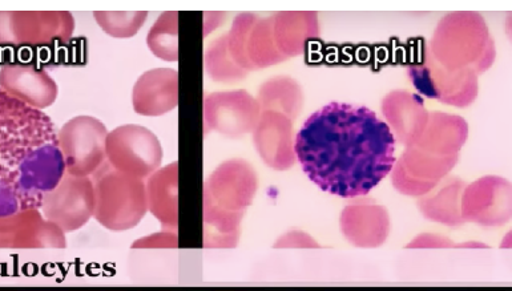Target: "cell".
I'll use <instances>...</instances> for the list:
<instances>
[{
  "instance_id": "obj_3",
  "label": "cell",
  "mask_w": 512,
  "mask_h": 291,
  "mask_svg": "<svg viewBox=\"0 0 512 291\" xmlns=\"http://www.w3.org/2000/svg\"><path fill=\"white\" fill-rule=\"evenodd\" d=\"M147 192L140 179L107 173L95 188V216L112 230L133 228L147 212Z\"/></svg>"
},
{
  "instance_id": "obj_6",
  "label": "cell",
  "mask_w": 512,
  "mask_h": 291,
  "mask_svg": "<svg viewBox=\"0 0 512 291\" xmlns=\"http://www.w3.org/2000/svg\"><path fill=\"white\" fill-rule=\"evenodd\" d=\"M108 131L94 116H76L58 132L60 151L66 161L67 173L87 177L106 159Z\"/></svg>"
},
{
  "instance_id": "obj_9",
  "label": "cell",
  "mask_w": 512,
  "mask_h": 291,
  "mask_svg": "<svg viewBox=\"0 0 512 291\" xmlns=\"http://www.w3.org/2000/svg\"><path fill=\"white\" fill-rule=\"evenodd\" d=\"M0 90L30 107L43 111L58 99L55 80L31 64H6L0 68Z\"/></svg>"
},
{
  "instance_id": "obj_11",
  "label": "cell",
  "mask_w": 512,
  "mask_h": 291,
  "mask_svg": "<svg viewBox=\"0 0 512 291\" xmlns=\"http://www.w3.org/2000/svg\"><path fill=\"white\" fill-rule=\"evenodd\" d=\"M255 105L245 94H211L204 100V121L207 129L223 133L236 132L251 124Z\"/></svg>"
},
{
  "instance_id": "obj_10",
  "label": "cell",
  "mask_w": 512,
  "mask_h": 291,
  "mask_svg": "<svg viewBox=\"0 0 512 291\" xmlns=\"http://www.w3.org/2000/svg\"><path fill=\"white\" fill-rule=\"evenodd\" d=\"M133 109L141 116H163L179 105V72L155 68L137 79L132 92Z\"/></svg>"
},
{
  "instance_id": "obj_5",
  "label": "cell",
  "mask_w": 512,
  "mask_h": 291,
  "mask_svg": "<svg viewBox=\"0 0 512 291\" xmlns=\"http://www.w3.org/2000/svg\"><path fill=\"white\" fill-rule=\"evenodd\" d=\"M106 152L116 171L135 179L152 175L163 160V148L155 133L135 124L108 132Z\"/></svg>"
},
{
  "instance_id": "obj_7",
  "label": "cell",
  "mask_w": 512,
  "mask_h": 291,
  "mask_svg": "<svg viewBox=\"0 0 512 291\" xmlns=\"http://www.w3.org/2000/svg\"><path fill=\"white\" fill-rule=\"evenodd\" d=\"M46 220L63 232L82 228L95 212V188L87 177L66 173L58 188L44 197L42 208Z\"/></svg>"
},
{
  "instance_id": "obj_1",
  "label": "cell",
  "mask_w": 512,
  "mask_h": 291,
  "mask_svg": "<svg viewBox=\"0 0 512 291\" xmlns=\"http://www.w3.org/2000/svg\"><path fill=\"white\" fill-rule=\"evenodd\" d=\"M294 151L317 187L342 198L365 196L395 164L389 125L362 105L330 103L314 112L298 131Z\"/></svg>"
},
{
  "instance_id": "obj_13",
  "label": "cell",
  "mask_w": 512,
  "mask_h": 291,
  "mask_svg": "<svg viewBox=\"0 0 512 291\" xmlns=\"http://www.w3.org/2000/svg\"><path fill=\"white\" fill-rule=\"evenodd\" d=\"M147 44L152 54L164 62L179 60V12L168 11L159 16L148 32Z\"/></svg>"
},
{
  "instance_id": "obj_8",
  "label": "cell",
  "mask_w": 512,
  "mask_h": 291,
  "mask_svg": "<svg viewBox=\"0 0 512 291\" xmlns=\"http://www.w3.org/2000/svg\"><path fill=\"white\" fill-rule=\"evenodd\" d=\"M63 248V230L43 220L39 210H20L12 216L0 217V249Z\"/></svg>"
},
{
  "instance_id": "obj_12",
  "label": "cell",
  "mask_w": 512,
  "mask_h": 291,
  "mask_svg": "<svg viewBox=\"0 0 512 291\" xmlns=\"http://www.w3.org/2000/svg\"><path fill=\"white\" fill-rule=\"evenodd\" d=\"M147 192V204L152 213L164 225L176 226L177 224V165L156 172L149 180Z\"/></svg>"
},
{
  "instance_id": "obj_14",
  "label": "cell",
  "mask_w": 512,
  "mask_h": 291,
  "mask_svg": "<svg viewBox=\"0 0 512 291\" xmlns=\"http://www.w3.org/2000/svg\"><path fill=\"white\" fill-rule=\"evenodd\" d=\"M94 18L107 35L116 39L133 38L144 26L147 11H95Z\"/></svg>"
},
{
  "instance_id": "obj_2",
  "label": "cell",
  "mask_w": 512,
  "mask_h": 291,
  "mask_svg": "<svg viewBox=\"0 0 512 291\" xmlns=\"http://www.w3.org/2000/svg\"><path fill=\"white\" fill-rule=\"evenodd\" d=\"M66 173L50 117L0 90V217L39 210Z\"/></svg>"
},
{
  "instance_id": "obj_4",
  "label": "cell",
  "mask_w": 512,
  "mask_h": 291,
  "mask_svg": "<svg viewBox=\"0 0 512 291\" xmlns=\"http://www.w3.org/2000/svg\"><path fill=\"white\" fill-rule=\"evenodd\" d=\"M75 19L66 11H0V44L47 46L71 39Z\"/></svg>"
}]
</instances>
